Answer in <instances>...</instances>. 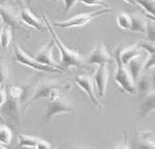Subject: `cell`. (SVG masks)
Masks as SVG:
<instances>
[{
    "label": "cell",
    "instance_id": "obj_18",
    "mask_svg": "<svg viewBox=\"0 0 155 149\" xmlns=\"http://www.w3.org/2000/svg\"><path fill=\"white\" fill-rule=\"evenodd\" d=\"M131 26L129 31L136 33H143L146 32V26L147 20L139 13H131Z\"/></svg>",
    "mask_w": 155,
    "mask_h": 149
},
{
    "label": "cell",
    "instance_id": "obj_27",
    "mask_svg": "<svg viewBox=\"0 0 155 149\" xmlns=\"http://www.w3.org/2000/svg\"><path fill=\"white\" fill-rule=\"evenodd\" d=\"M81 4L87 6H101L103 8H108L109 5L106 0H78Z\"/></svg>",
    "mask_w": 155,
    "mask_h": 149
},
{
    "label": "cell",
    "instance_id": "obj_9",
    "mask_svg": "<svg viewBox=\"0 0 155 149\" xmlns=\"http://www.w3.org/2000/svg\"><path fill=\"white\" fill-rule=\"evenodd\" d=\"M0 18L3 24L8 25L12 31L23 30V23L20 17L12 7L0 4Z\"/></svg>",
    "mask_w": 155,
    "mask_h": 149
},
{
    "label": "cell",
    "instance_id": "obj_8",
    "mask_svg": "<svg viewBox=\"0 0 155 149\" xmlns=\"http://www.w3.org/2000/svg\"><path fill=\"white\" fill-rule=\"evenodd\" d=\"M85 61L87 64L112 63L114 62V58L108 53L103 43L99 42L85 58Z\"/></svg>",
    "mask_w": 155,
    "mask_h": 149
},
{
    "label": "cell",
    "instance_id": "obj_5",
    "mask_svg": "<svg viewBox=\"0 0 155 149\" xmlns=\"http://www.w3.org/2000/svg\"><path fill=\"white\" fill-rule=\"evenodd\" d=\"M61 84L60 82L55 80H43L40 81L34 88V90L31 93V96L30 100L26 102V104L24 106L23 108V114H25V111L29 108V107H31L35 101H37V100L45 98L47 99L49 94L51 91L52 88L56 87H60Z\"/></svg>",
    "mask_w": 155,
    "mask_h": 149
},
{
    "label": "cell",
    "instance_id": "obj_11",
    "mask_svg": "<svg viewBox=\"0 0 155 149\" xmlns=\"http://www.w3.org/2000/svg\"><path fill=\"white\" fill-rule=\"evenodd\" d=\"M53 47H54V42L51 39L50 41L47 42L44 44V46L41 48V50H39L37 53V55L34 56V58L37 60V62H41L45 65H49L52 67H56V68H61L63 71L67 72L66 70H64L63 68L60 67L59 63L55 61L54 57H53Z\"/></svg>",
    "mask_w": 155,
    "mask_h": 149
},
{
    "label": "cell",
    "instance_id": "obj_29",
    "mask_svg": "<svg viewBox=\"0 0 155 149\" xmlns=\"http://www.w3.org/2000/svg\"><path fill=\"white\" fill-rule=\"evenodd\" d=\"M8 77H9V71L7 66L4 63H0V85L5 84V81H7Z\"/></svg>",
    "mask_w": 155,
    "mask_h": 149
},
{
    "label": "cell",
    "instance_id": "obj_7",
    "mask_svg": "<svg viewBox=\"0 0 155 149\" xmlns=\"http://www.w3.org/2000/svg\"><path fill=\"white\" fill-rule=\"evenodd\" d=\"M108 75H109L108 63L98 64V67L94 74V81L95 83V88H96V95L101 99L105 96Z\"/></svg>",
    "mask_w": 155,
    "mask_h": 149
},
{
    "label": "cell",
    "instance_id": "obj_20",
    "mask_svg": "<svg viewBox=\"0 0 155 149\" xmlns=\"http://www.w3.org/2000/svg\"><path fill=\"white\" fill-rule=\"evenodd\" d=\"M12 131L8 126H0V147L5 148L8 147L12 141Z\"/></svg>",
    "mask_w": 155,
    "mask_h": 149
},
{
    "label": "cell",
    "instance_id": "obj_26",
    "mask_svg": "<svg viewBox=\"0 0 155 149\" xmlns=\"http://www.w3.org/2000/svg\"><path fill=\"white\" fill-rule=\"evenodd\" d=\"M139 47L143 50L145 52H147V55H151V54H154L155 53V46L154 42L152 41H142V42H139L137 43Z\"/></svg>",
    "mask_w": 155,
    "mask_h": 149
},
{
    "label": "cell",
    "instance_id": "obj_37",
    "mask_svg": "<svg viewBox=\"0 0 155 149\" xmlns=\"http://www.w3.org/2000/svg\"><path fill=\"white\" fill-rule=\"evenodd\" d=\"M50 2H53V3H57L58 1H60V0H49Z\"/></svg>",
    "mask_w": 155,
    "mask_h": 149
},
{
    "label": "cell",
    "instance_id": "obj_31",
    "mask_svg": "<svg viewBox=\"0 0 155 149\" xmlns=\"http://www.w3.org/2000/svg\"><path fill=\"white\" fill-rule=\"evenodd\" d=\"M155 65V56L154 54L147 55L144 62V70H148L151 68H154Z\"/></svg>",
    "mask_w": 155,
    "mask_h": 149
},
{
    "label": "cell",
    "instance_id": "obj_15",
    "mask_svg": "<svg viewBox=\"0 0 155 149\" xmlns=\"http://www.w3.org/2000/svg\"><path fill=\"white\" fill-rule=\"evenodd\" d=\"M154 108L155 94L154 89H153L141 99V104L140 107V117L145 118L148 116L152 112L154 111Z\"/></svg>",
    "mask_w": 155,
    "mask_h": 149
},
{
    "label": "cell",
    "instance_id": "obj_19",
    "mask_svg": "<svg viewBox=\"0 0 155 149\" xmlns=\"http://www.w3.org/2000/svg\"><path fill=\"white\" fill-rule=\"evenodd\" d=\"M12 39V30L6 25H3L0 31V46L2 50H6Z\"/></svg>",
    "mask_w": 155,
    "mask_h": 149
},
{
    "label": "cell",
    "instance_id": "obj_33",
    "mask_svg": "<svg viewBox=\"0 0 155 149\" xmlns=\"http://www.w3.org/2000/svg\"><path fill=\"white\" fill-rule=\"evenodd\" d=\"M37 148L38 149H49L51 148V145L50 144L49 141L43 140V139H40L38 140V142L37 145Z\"/></svg>",
    "mask_w": 155,
    "mask_h": 149
},
{
    "label": "cell",
    "instance_id": "obj_28",
    "mask_svg": "<svg viewBox=\"0 0 155 149\" xmlns=\"http://www.w3.org/2000/svg\"><path fill=\"white\" fill-rule=\"evenodd\" d=\"M145 34L147 35L149 41H152V42H154L155 39V26H154V21L151 20L147 21V26H146V32Z\"/></svg>",
    "mask_w": 155,
    "mask_h": 149
},
{
    "label": "cell",
    "instance_id": "obj_23",
    "mask_svg": "<svg viewBox=\"0 0 155 149\" xmlns=\"http://www.w3.org/2000/svg\"><path fill=\"white\" fill-rule=\"evenodd\" d=\"M19 143L18 147H31V148H37V142L39 138L35 136H31L28 134H18Z\"/></svg>",
    "mask_w": 155,
    "mask_h": 149
},
{
    "label": "cell",
    "instance_id": "obj_1",
    "mask_svg": "<svg viewBox=\"0 0 155 149\" xmlns=\"http://www.w3.org/2000/svg\"><path fill=\"white\" fill-rule=\"evenodd\" d=\"M43 18L46 27L49 29L50 35L52 37V40L54 42V44L58 48V50L61 53V62L60 67L66 70L69 68H81L86 64L85 57L81 56L80 52L77 50H72L68 49L65 44L60 40L59 37L57 36L56 31H54L53 26L51 25L47 16L45 14H43Z\"/></svg>",
    "mask_w": 155,
    "mask_h": 149
},
{
    "label": "cell",
    "instance_id": "obj_35",
    "mask_svg": "<svg viewBox=\"0 0 155 149\" xmlns=\"http://www.w3.org/2000/svg\"><path fill=\"white\" fill-rule=\"evenodd\" d=\"M5 1H7V0H0V3H4ZM23 1H25L27 5H31V0H23Z\"/></svg>",
    "mask_w": 155,
    "mask_h": 149
},
{
    "label": "cell",
    "instance_id": "obj_34",
    "mask_svg": "<svg viewBox=\"0 0 155 149\" xmlns=\"http://www.w3.org/2000/svg\"><path fill=\"white\" fill-rule=\"evenodd\" d=\"M124 2H126L127 4H128V5H136L135 4V0H123Z\"/></svg>",
    "mask_w": 155,
    "mask_h": 149
},
{
    "label": "cell",
    "instance_id": "obj_32",
    "mask_svg": "<svg viewBox=\"0 0 155 149\" xmlns=\"http://www.w3.org/2000/svg\"><path fill=\"white\" fill-rule=\"evenodd\" d=\"M62 1L64 3V12L65 13L69 12L74 6V5L78 2V0H62Z\"/></svg>",
    "mask_w": 155,
    "mask_h": 149
},
{
    "label": "cell",
    "instance_id": "obj_30",
    "mask_svg": "<svg viewBox=\"0 0 155 149\" xmlns=\"http://www.w3.org/2000/svg\"><path fill=\"white\" fill-rule=\"evenodd\" d=\"M7 93H6V88H5V84H1L0 85V109L2 108V106L4 105L5 100H6ZM0 121H5L4 118L1 115V112H0Z\"/></svg>",
    "mask_w": 155,
    "mask_h": 149
},
{
    "label": "cell",
    "instance_id": "obj_13",
    "mask_svg": "<svg viewBox=\"0 0 155 149\" xmlns=\"http://www.w3.org/2000/svg\"><path fill=\"white\" fill-rule=\"evenodd\" d=\"M19 99H16L11 97L10 95L7 94L6 100L2 106L0 112L4 113L8 117L13 120L15 122H18L20 121L19 119Z\"/></svg>",
    "mask_w": 155,
    "mask_h": 149
},
{
    "label": "cell",
    "instance_id": "obj_10",
    "mask_svg": "<svg viewBox=\"0 0 155 149\" xmlns=\"http://www.w3.org/2000/svg\"><path fill=\"white\" fill-rule=\"evenodd\" d=\"M62 113H74L73 108L62 96L56 101H48V106L45 110V118L48 121Z\"/></svg>",
    "mask_w": 155,
    "mask_h": 149
},
{
    "label": "cell",
    "instance_id": "obj_36",
    "mask_svg": "<svg viewBox=\"0 0 155 149\" xmlns=\"http://www.w3.org/2000/svg\"><path fill=\"white\" fill-rule=\"evenodd\" d=\"M3 25H4V24H3V22H2V19H1V18H0V31H1V30H2Z\"/></svg>",
    "mask_w": 155,
    "mask_h": 149
},
{
    "label": "cell",
    "instance_id": "obj_16",
    "mask_svg": "<svg viewBox=\"0 0 155 149\" xmlns=\"http://www.w3.org/2000/svg\"><path fill=\"white\" fill-rule=\"evenodd\" d=\"M145 59H146V57H143L142 55H140V56H138L134 57V59H132L126 65L128 71H129V73H130L134 82L136 81L137 79L139 78V76L142 74V72L144 71L143 67H144Z\"/></svg>",
    "mask_w": 155,
    "mask_h": 149
},
{
    "label": "cell",
    "instance_id": "obj_24",
    "mask_svg": "<svg viewBox=\"0 0 155 149\" xmlns=\"http://www.w3.org/2000/svg\"><path fill=\"white\" fill-rule=\"evenodd\" d=\"M117 25L119 28L122 29V30H129L131 26V18L130 14H127L126 12L119 13L117 18Z\"/></svg>",
    "mask_w": 155,
    "mask_h": 149
},
{
    "label": "cell",
    "instance_id": "obj_2",
    "mask_svg": "<svg viewBox=\"0 0 155 149\" xmlns=\"http://www.w3.org/2000/svg\"><path fill=\"white\" fill-rule=\"evenodd\" d=\"M120 50L121 48L118 47L114 51V62L116 63V72H115L114 81L123 92L128 94H135V85L127 66L121 62L120 58Z\"/></svg>",
    "mask_w": 155,
    "mask_h": 149
},
{
    "label": "cell",
    "instance_id": "obj_17",
    "mask_svg": "<svg viewBox=\"0 0 155 149\" xmlns=\"http://www.w3.org/2000/svg\"><path fill=\"white\" fill-rule=\"evenodd\" d=\"M140 55H142L141 49L139 47L138 44H135L130 45L123 50L121 49L120 52V58L121 62H123L125 65H127L132 59H134V57L138 56H140Z\"/></svg>",
    "mask_w": 155,
    "mask_h": 149
},
{
    "label": "cell",
    "instance_id": "obj_22",
    "mask_svg": "<svg viewBox=\"0 0 155 149\" xmlns=\"http://www.w3.org/2000/svg\"><path fill=\"white\" fill-rule=\"evenodd\" d=\"M135 4L142 8L151 20L154 21L155 0H135Z\"/></svg>",
    "mask_w": 155,
    "mask_h": 149
},
{
    "label": "cell",
    "instance_id": "obj_4",
    "mask_svg": "<svg viewBox=\"0 0 155 149\" xmlns=\"http://www.w3.org/2000/svg\"><path fill=\"white\" fill-rule=\"evenodd\" d=\"M112 12V9L108 8H104L102 10H98L93 12L89 13H81L78 14L76 16H74L71 18L68 19L66 21H62V22H56L51 24L53 27L56 28H60V29H70V28H74V27H81L83 25H87L89 22H91L94 18H98L100 16L108 13Z\"/></svg>",
    "mask_w": 155,
    "mask_h": 149
},
{
    "label": "cell",
    "instance_id": "obj_12",
    "mask_svg": "<svg viewBox=\"0 0 155 149\" xmlns=\"http://www.w3.org/2000/svg\"><path fill=\"white\" fill-rule=\"evenodd\" d=\"M20 19L23 24L33 28L36 31H42L46 27L43 20L37 18L29 8H23L20 12Z\"/></svg>",
    "mask_w": 155,
    "mask_h": 149
},
{
    "label": "cell",
    "instance_id": "obj_3",
    "mask_svg": "<svg viewBox=\"0 0 155 149\" xmlns=\"http://www.w3.org/2000/svg\"><path fill=\"white\" fill-rule=\"evenodd\" d=\"M13 53H14L16 62L24 65V66H26L28 68L35 69L37 71H43V72H49V73H58V74L66 73L65 71H63L61 68L45 65V64H43L41 62H37L34 57H31V56H29L21 47H19L18 44H15Z\"/></svg>",
    "mask_w": 155,
    "mask_h": 149
},
{
    "label": "cell",
    "instance_id": "obj_21",
    "mask_svg": "<svg viewBox=\"0 0 155 149\" xmlns=\"http://www.w3.org/2000/svg\"><path fill=\"white\" fill-rule=\"evenodd\" d=\"M153 131H143L140 134V148H154L153 141Z\"/></svg>",
    "mask_w": 155,
    "mask_h": 149
},
{
    "label": "cell",
    "instance_id": "obj_25",
    "mask_svg": "<svg viewBox=\"0 0 155 149\" xmlns=\"http://www.w3.org/2000/svg\"><path fill=\"white\" fill-rule=\"evenodd\" d=\"M6 93L8 95H10L11 97L16 98V99H21L25 93V90L24 88L19 85H12L9 88H6Z\"/></svg>",
    "mask_w": 155,
    "mask_h": 149
},
{
    "label": "cell",
    "instance_id": "obj_14",
    "mask_svg": "<svg viewBox=\"0 0 155 149\" xmlns=\"http://www.w3.org/2000/svg\"><path fill=\"white\" fill-rule=\"evenodd\" d=\"M135 85V93L139 94L140 99L148 94L151 90L154 89V77L151 79V77L147 74H140L136 81L134 82Z\"/></svg>",
    "mask_w": 155,
    "mask_h": 149
},
{
    "label": "cell",
    "instance_id": "obj_6",
    "mask_svg": "<svg viewBox=\"0 0 155 149\" xmlns=\"http://www.w3.org/2000/svg\"><path fill=\"white\" fill-rule=\"evenodd\" d=\"M74 82L77 84L78 87L87 94L90 101L95 108H97L98 109L102 108L101 101L95 93L93 78L90 75L84 74H78L74 77Z\"/></svg>",
    "mask_w": 155,
    "mask_h": 149
}]
</instances>
